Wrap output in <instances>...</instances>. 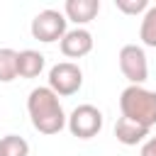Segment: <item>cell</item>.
Returning a JSON list of instances; mask_svg holds the SVG:
<instances>
[{
  "label": "cell",
  "mask_w": 156,
  "mask_h": 156,
  "mask_svg": "<svg viewBox=\"0 0 156 156\" xmlns=\"http://www.w3.org/2000/svg\"><path fill=\"white\" fill-rule=\"evenodd\" d=\"M93 51V34L83 27H76L71 32L63 34L61 39V54L68 56V58H80L85 54Z\"/></svg>",
  "instance_id": "7"
},
{
  "label": "cell",
  "mask_w": 156,
  "mask_h": 156,
  "mask_svg": "<svg viewBox=\"0 0 156 156\" xmlns=\"http://www.w3.org/2000/svg\"><path fill=\"white\" fill-rule=\"evenodd\" d=\"M119 110L122 117L151 129L156 124V93L141 85H127L119 95Z\"/></svg>",
  "instance_id": "2"
},
{
  "label": "cell",
  "mask_w": 156,
  "mask_h": 156,
  "mask_svg": "<svg viewBox=\"0 0 156 156\" xmlns=\"http://www.w3.org/2000/svg\"><path fill=\"white\" fill-rule=\"evenodd\" d=\"M115 5L124 15H139V12H146L149 10V2L146 0H115Z\"/></svg>",
  "instance_id": "14"
},
{
  "label": "cell",
  "mask_w": 156,
  "mask_h": 156,
  "mask_svg": "<svg viewBox=\"0 0 156 156\" xmlns=\"http://www.w3.org/2000/svg\"><path fill=\"white\" fill-rule=\"evenodd\" d=\"M115 136L124 146H136L139 141H144V136H149V129L132 122V119H127V117H119L117 124H115Z\"/></svg>",
  "instance_id": "10"
},
{
  "label": "cell",
  "mask_w": 156,
  "mask_h": 156,
  "mask_svg": "<svg viewBox=\"0 0 156 156\" xmlns=\"http://www.w3.org/2000/svg\"><path fill=\"white\" fill-rule=\"evenodd\" d=\"M17 78V51L0 49V83H10Z\"/></svg>",
  "instance_id": "13"
},
{
  "label": "cell",
  "mask_w": 156,
  "mask_h": 156,
  "mask_svg": "<svg viewBox=\"0 0 156 156\" xmlns=\"http://www.w3.org/2000/svg\"><path fill=\"white\" fill-rule=\"evenodd\" d=\"M44 54L34 51V49H24V51H17V76L20 78H37L41 71H44Z\"/></svg>",
  "instance_id": "9"
},
{
  "label": "cell",
  "mask_w": 156,
  "mask_h": 156,
  "mask_svg": "<svg viewBox=\"0 0 156 156\" xmlns=\"http://www.w3.org/2000/svg\"><path fill=\"white\" fill-rule=\"evenodd\" d=\"M66 15L58 12V10H41L34 20H32V37L44 41V44H51V41H58L63 39V34L68 32L66 29Z\"/></svg>",
  "instance_id": "4"
},
{
  "label": "cell",
  "mask_w": 156,
  "mask_h": 156,
  "mask_svg": "<svg viewBox=\"0 0 156 156\" xmlns=\"http://www.w3.org/2000/svg\"><path fill=\"white\" fill-rule=\"evenodd\" d=\"M139 39L146 46L156 49V5H149V10L141 17V27H139Z\"/></svg>",
  "instance_id": "11"
},
{
  "label": "cell",
  "mask_w": 156,
  "mask_h": 156,
  "mask_svg": "<svg viewBox=\"0 0 156 156\" xmlns=\"http://www.w3.org/2000/svg\"><path fill=\"white\" fill-rule=\"evenodd\" d=\"M100 12V0H66L63 15L76 24H88Z\"/></svg>",
  "instance_id": "8"
},
{
  "label": "cell",
  "mask_w": 156,
  "mask_h": 156,
  "mask_svg": "<svg viewBox=\"0 0 156 156\" xmlns=\"http://www.w3.org/2000/svg\"><path fill=\"white\" fill-rule=\"evenodd\" d=\"M0 156H29V144L17 134H7L0 139Z\"/></svg>",
  "instance_id": "12"
},
{
  "label": "cell",
  "mask_w": 156,
  "mask_h": 156,
  "mask_svg": "<svg viewBox=\"0 0 156 156\" xmlns=\"http://www.w3.org/2000/svg\"><path fill=\"white\" fill-rule=\"evenodd\" d=\"M141 156H156V136L146 139L144 146H141Z\"/></svg>",
  "instance_id": "15"
},
{
  "label": "cell",
  "mask_w": 156,
  "mask_h": 156,
  "mask_svg": "<svg viewBox=\"0 0 156 156\" xmlns=\"http://www.w3.org/2000/svg\"><path fill=\"white\" fill-rule=\"evenodd\" d=\"M27 112L32 117V127L41 134H58L66 127V112L58 102V95L49 85H39L29 93Z\"/></svg>",
  "instance_id": "1"
},
{
  "label": "cell",
  "mask_w": 156,
  "mask_h": 156,
  "mask_svg": "<svg viewBox=\"0 0 156 156\" xmlns=\"http://www.w3.org/2000/svg\"><path fill=\"white\" fill-rule=\"evenodd\" d=\"M66 127L73 136L78 139H93L95 134H100L102 129V112L95 105H78L68 117H66Z\"/></svg>",
  "instance_id": "3"
},
{
  "label": "cell",
  "mask_w": 156,
  "mask_h": 156,
  "mask_svg": "<svg viewBox=\"0 0 156 156\" xmlns=\"http://www.w3.org/2000/svg\"><path fill=\"white\" fill-rule=\"evenodd\" d=\"M83 85V71L71 63V61H61L56 66H51L49 71V88L56 93V95H73L78 93Z\"/></svg>",
  "instance_id": "6"
},
{
  "label": "cell",
  "mask_w": 156,
  "mask_h": 156,
  "mask_svg": "<svg viewBox=\"0 0 156 156\" xmlns=\"http://www.w3.org/2000/svg\"><path fill=\"white\" fill-rule=\"evenodd\" d=\"M119 71L122 76L132 83V85H141L146 78H149V61H146V54L141 46L136 44H124L119 49Z\"/></svg>",
  "instance_id": "5"
}]
</instances>
